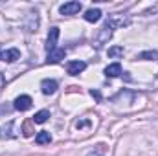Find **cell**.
I'll list each match as a JSON object with an SVG mask.
<instances>
[{
	"label": "cell",
	"mask_w": 158,
	"mask_h": 156,
	"mask_svg": "<svg viewBox=\"0 0 158 156\" xmlns=\"http://www.w3.org/2000/svg\"><path fill=\"white\" fill-rule=\"evenodd\" d=\"M20 59V50L9 48V50H0V61L4 63H15Z\"/></svg>",
	"instance_id": "277c9868"
},
{
	"label": "cell",
	"mask_w": 158,
	"mask_h": 156,
	"mask_svg": "<svg viewBox=\"0 0 158 156\" xmlns=\"http://www.w3.org/2000/svg\"><path fill=\"white\" fill-rule=\"evenodd\" d=\"M88 125H90V121H86V119H83V121H77V123H76L77 129H85V127H88Z\"/></svg>",
	"instance_id": "e0dca14e"
},
{
	"label": "cell",
	"mask_w": 158,
	"mask_h": 156,
	"mask_svg": "<svg viewBox=\"0 0 158 156\" xmlns=\"http://www.w3.org/2000/svg\"><path fill=\"white\" fill-rule=\"evenodd\" d=\"M136 59L140 61H156L158 59V51L156 50H147V51H142L136 55Z\"/></svg>",
	"instance_id": "8fae6325"
},
{
	"label": "cell",
	"mask_w": 158,
	"mask_h": 156,
	"mask_svg": "<svg viewBox=\"0 0 158 156\" xmlns=\"http://www.w3.org/2000/svg\"><path fill=\"white\" fill-rule=\"evenodd\" d=\"M31 125H33V119H28V121L22 125V134H24L26 138H28V136H31V134L35 132V130L31 129Z\"/></svg>",
	"instance_id": "9a60e30c"
},
{
	"label": "cell",
	"mask_w": 158,
	"mask_h": 156,
	"mask_svg": "<svg viewBox=\"0 0 158 156\" xmlns=\"http://www.w3.org/2000/svg\"><path fill=\"white\" fill-rule=\"evenodd\" d=\"M114 28H116V22H114V18H109L107 22H105V26L99 30V33L96 35V40H94V46L96 48H101L107 40L112 37V31H114Z\"/></svg>",
	"instance_id": "6da1fadb"
},
{
	"label": "cell",
	"mask_w": 158,
	"mask_h": 156,
	"mask_svg": "<svg viewBox=\"0 0 158 156\" xmlns=\"http://www.w3.org/2000/svg\"><path fill=\"white\" fill-rule=\"evenodd\" d=\"M35 142H37L39 145H44V143H50V142H52V134H50L48 130H40L39 134H37V138H35Z\"/></svg>",
	"instance_id": "7c38bea8"
},
{
	"label": "cell",
	"mask_w": 158,
	"mask_h": 156,
	"mask_svg": "<svg viewBox=\"0 0 158 156\" xmlns=\"http://www.w3.org/2000/svg\"><path fill=\"white\" fill-rule=\"evenodd\" d=\"M123 72H121V64L119 63H112V64H109L107 68H105V76L107 77H119Z\"/></svg>",
	"instance_id": "9c48e42d"
},
{
	"label": "cell",
	"mask_w": 158,
	"mask_h": 156,
	"mask_svg": "<svg viewBox=\"0 0 158 156\" xmlns=\"http://www.w3.org/2000/svg\"><path fill=\"white\" fill-rule=\"evenodd\" d=\"M57 88H59V83H57L55 79H44V81L40 83V90H42V94H46V96L55 94Z\"/></svg>",
	"instance_id": "52a82bcc"
},
{
	"label": "cell",
	"mask_w": 158,
	"mask_h": 156,
	"mask_svg": "<svg viewBox=\"0 0 158 156\" xmlns=\"http://www.w3.org/2000/svg\"><path fill=\"white\" fill-rule=\"evenodd\" d=\"M11 109H13V107H9V105H2V107H0V114H9Z\"/></svg>",
	"instance_id": "2e32d148"
},
{
	"label": "cell",
	"mask_w": 158,
	"mask_h": 156,
	"mask_svg": "<svg viewBox=\"0 0 158 156\" xmlns=\"http://www.w3.org/2000/svg\"><path fill=\"white\" fill-rule=\"evenodd\" d=\"M31 107H33V99H31L30 96H26V94L19 96V97L13 101V109L19 110V112H26V110H30Z\"/></svg>",
	"instance_id": "7a4b0ae2"
},
{
	"label": "cell",
	"mask_w": 158,
	"mask_h": 156,
	"mask_svg": "<svg viewBox=\"0 0 158 156\" xmlns=\"http://www.w3.org/2000/svg\"><path fill=\"white\" fill-rule=\"evenodd\" d=\"M48 117H50V110H39L35 116H33V123H46L48 121Z\"/></svg>",
	"instance_id": "4fadbf2b"
},
{
	"label": "cell",
	"mask_w": 158,
	"mask_h": 156,
	"mask_svg": "<svg viewBox=\"0 0 158 156\" xmlns=\"http://www.w3.org/2000/svg\"><path fill=\"white\" fill-rule=\"evenodd\" d=\"M83 9V4L81 2H66L59 7V13L61 15H76Z\"/></svg>",
	"instance_id": "5b68a950"
},
{
	"label": "cell",
	"mask_w": 158,
	"mask_h": 156,
	"mask_svg": "<svg viewBox=\"0 0 158 156\" xmlns=\"http://www.w3.org/2000/svg\"><path fill=\"white\" fill-rule=\"evenodd\" d=\"M123 53H125L123 46H112V48H109V57H112V59H118Z\"/></svg>",
	"instance_id": "5bb4252c"
},
{
	"label": "cell",
	"mask_w": 158,
	"mask_h": 156,
	"mask_svg": "<svg viewBox=\"0 0 158 156\" xmlns=\"http://www.w3.org/2000/svg\"><path fill=\"white\" fill-rule=\"evenodd\" d=\"M85 68H86V63H85V61H70V63L66 64V72H68L70 76H79Z\"/></svg>",
	"instance_id": "ba28073f"
},
{
	"label": "cell",
	"mask_w": 158,
	"mask_h": 156,
	"mask_svg": "<svg viewBox=\"0 0 158 156\" xmlns=\"http://www.w3.org/2000/svg\"><path fill=\"white\" fill-rule=\"evenodd\" d=\"M57 39H59V28L57 26H52L50 31H48V39H46V51H53L57 48Z\"/></svg>",
	"instance_id": "3957f363"
},
{
	"label": "cell",
	"mask_w": 158,
	"mask_h": 156,
	"mask_svg": "<svg viewBox=\"0 0 158 156\" xmlns=\"http://www.w3.org/2000/svg\"><path fill=\"white\" fill-rule=\"evenodd\" d=\"M101 15H103V13H101V9L92 7V9H88L83 17H85V20H86V22H98V20L101 18Z\"/></svg>",
	"instance_id": "30bf717a"
},
{
	"label": "cell",
	"mask_w": 158,
	"mask_h": 156,
	"mask_svg": "<svg viewBox=\"0 0 158 156\" xmlns=\"http://www.w3.org/2000/svg\"><path fill=\"white\" fill-rule=\"evenodd\" d=\"M90 96H92V97H96L98 101H101V94H99L98 90H90Z\"/></svg>",
	"instance_id": "ac0fdd59"
},
{
	"label": "cell",
	"mask_w": 158,
	"mask_h": 156,
	"mask_svg": "<svg viewBox=\"0 0 158 156\" xmlns=\"http://www.w3.org/2000/svg\"><path fill=\"white\" fill-rule=\"evenodd\" d=\"M86 156H103L101 153H96V151H92V153H88Z\"/></svg>",
	"instance_id": "d6986e66"
},
{
	"label": "cell",
	"mask_w": 158,
	"mask_h": 156,
	"mask_svg": "<svg viewBox=\"0 0 158 156\" xmlns=\"http://www.w3.org/2000/svg\"><path fill=\"white\" fill-rule=\"evenodd\" d=\"M64 57H66V50H63V48H55L53 51L48 53L46 63H48V64H57V63H61Z\"/></svg>",
	"instance_id": "8992f818"
}]
</instances>
